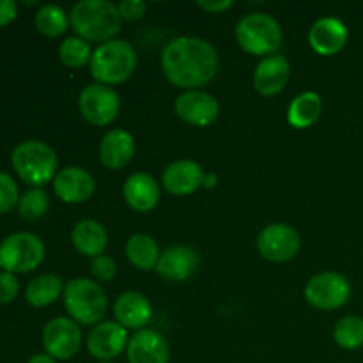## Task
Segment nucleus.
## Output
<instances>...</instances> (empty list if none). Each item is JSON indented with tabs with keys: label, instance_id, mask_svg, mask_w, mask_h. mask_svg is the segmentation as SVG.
I'll use <instances>...</instances> for the list:
<instances>
[{
	"label": "nucleus",
	"instance_id": "1",
	"mask_svg": "<svg viewBox=\"0 0 363 363\" xmlns=\"http://www.w3.org/2000/svg\"><path fill=\"white\" fill-rule=\"evenodd\" d=\"M162 69L172 85L184 91H197L216 77L220 55L206 39L181 35L167 43L163 48Z\"/></svg>",
	"mask_w": 363,
	"mask_h": 363
},
{
	"label": "nucleus",
	"instance_id": "2",
	"mask_svg": "<svg viewBox=\"0 0 363 363\" xmlns=\"http://www.w3.org/2000/svg\"><path fill=\"white\" fill-rule=\"evenodd\" d=\"M69 23L78 38L103 45L116 39L123 18L119 7L108 0H80L71 9Z\"/></svg>",
	"mask_w": 363,
	"mask_h": 363
},
{
	"label": "nucleus",
	"instance_id": "3",
	"mask_svg": "<svg viewBox=\"0 0 363 363\" xmlns=\"http://www.w3.org/2000/svg\"><path fill=\"white\" fill-rule=\"evenodd\" d=\"M137 52L131 43L124 39H112L92 52L91 74L98 84L119 85L133 74L137 67Z\"/></svg>",
	"mask_w": 363,
	"mask_h": 363
},
{
	"label": "nucleus",
	"instance_id": "4",
	"mask_svg": "<svg viewBox=\"0 0 363 363\" xmlns=\"http://www.w3.org/2000/svg\"><path fill=\"white\" fill-rule=\"evenodd\" d=\"M236 41L250 55H275L282 46V27L266 13L245 14L236 25Z\"/></svg>",
	"mask_w": 363,
	"mask_h": 363
},
{
	"label": "nucleus",
	"instance_id": "5",
	"mask_svg": "<svg viewBox=\"0 0 363 363\" xmlns=\"http://www.w3.org/2000/svg\"><path fill=\"white\" fill-rule=\"evenodd\" d=\"M64 307L80 325H99L108 308V300L99 284L89 279H73L64 287Z\"/></svg>",
	"mask_w": 363,
	"mask_h": 363
},
{
	"label": "nucleus",
	"instance_id": "6",
	"mask_svg": "<svg viewBox=\"0 0 363 363\" xmlns=\"http://www.w3.org/2000/svg\"><path fill=\"white\" fill-rule=\"evenodd\" d=\"M13 167L25 183L39 188L57 176V155L48 144L41 140H25L14 147Z\"/></svg>",
	"mask_w": 363,
	"mask_h": 363
},
{
	"label": "nucleus",
	"instance_id": "7",
	"mask_svg": "<svg viewBox=\"0 0 363 363\" xmlns=\"http://www.w3.org/2000/svg\"><path fill=\"white\" fill-rule=\"evenodd\" d=\"M45 259V245L32 233L9 234L0 243V266L9 273H27Z\"/></svg>",
	"mask_w": 363,
	"mask_h": 363
},
{
	"label": "nucleus",
	"instance_id": "8",
	"mask_svg": "<svg viewBox=\"0 0 363 363\" xmlns=\"http://www.w3.org/2000/svg\"><path fill=\"white\" fill-rule=\"evenodd\" d=\"M351 298V284L337 272H325L312 277L305 286V300L318 311H337Z\"/></svg>",
	"mask_w": 363,
	"mask_h": 363
},
{
	"label": "nucleus",
	"instance_id": "9",
	"mask_svg": "<svg viewBox=\"0 0 363 363\" xmlns=\"http://www.w3.org/2000/svg\"><path fill=\"white\" fill-rule=\"evenodd\" d=\"M82 117L94 126H108L121 112L119 94L110 85H87L78 96Z\"/></svg>",
	"mask_w": 363,
	"mask_h": 363
},
{
	"label": "nucleus",
	"instance_id": "10",
	"mask_svg": "<svg viewBox=\"0 0 363 363\" xmlns=\"http://www.w3.org/2000/svg\"><path fill=\"white\" fill-rule=\"evenodd\" d=\"M301 236L289 223H269L259 233L257 250L266 261L287 262L298 255Z\"/></svg>",
	"mask_w": 363,
	"mask_h": 363
},
{
	"label": "nucleus",
	"instance_id": "11",
	"mask_svg": "<svg viewBox=\"0 0 363 363\" xmlns=\"http://www.w3.org/2000/svg\"><path fill=\"white\" fill-rule=\"evenodd\" d=\"M43 346L55 360H69L82 347V330L69 318H55L43 330Z\"/></svg>",
	"mask_w": 363,
	"mask_h": 363
},
{
	"label": "nucleus",
	"instance_id": "12",
	"mask_svg": "<svg viewBox=\"0 0 363 363\" xmlns=\"http://www.w3.org/2000/svg\"><path fill=\"white\" fill-rule=\"evenodd\" d=\"M174 108L183 123L197 128H206L213 124L218 119L220 113V105L215 96L201 91V89L184 91L183 94L177 96Z\"/></svg>",
	"mask_w": 363,
	"mask_h": 363
},
{
	"label": "nucleus",
	"instance_id": "13",
	"mask_svg": "<svg viewBox=\"0 0 363 363\" xmlns=\"http://www.w3.org/2000/svg\"><path fill=\"white\" fill-rule=\"evenodd\" d=\"M128 333L124 326L117 321L99 323L87 335V350L91 357L101 362H110L117 358L128 347Z\"/></svg>",
	"mask_w": 363,
	"mask_h": 363
},
{
	"label": "nucleus",
	"instance_id": "14",
	"mask_svg": "<svg viewBox=\"0 0 363 363\" xmlns=\"http://www.w3.org/2000/svg\"><path fill=\"white\" fill-rule=\"evenodd\" d=\"M55 195L66 204H82L89 201L96 190V181L89 170L82 167H66L53 179Z\"/></svg>",
	"mask_w": 363,
	"mask_h": 363
},
{
	"label": "nucleus",
	"instance_id": "15",
	"mask_svg": "<svg viewBox=\"0 0 363 363\" xmlns=\"http://www.w3.org/2000/svg\"><path fill=\"white\" fill-rule=\"evenodd\" d=\"M126 357L128 363H169V344L156 330H138L128 342Z\"/></svg>",
	"mask_w": 363,
	"mask_h": 363
},
{
	"label": "nucleus",
	"instance_id": "16",
	"mask_svg": "<svg viewBox=\"0 0 363 363\" xmlns=\"http://www.w3.org/2000/svg\"><path fill=\"white\" fill-rule=\"evenodd\" d=\"M199 266L197 252L186 245H174L160 254L156 272L169 282H184L195 273Z\"/></svg>",
	"mask_w": 363,
	"mask_h": 363
},
{
	"label": "nucleus",
	"instance_id": "17",
	"mask_svg": "<svg viewBox=\"0 0 363 363\" xmlns=\"http://www.w3.org/2000/svg\"><path fill=\"white\" fill-rule=\"evenodd\" d=\"M291 77V64L280 53L264 57L254 71V87L262 96H277L286 89Z\"/></svg>",
	"mask_w": 363,
	"mask_h": 363
},
{
	"label": "nucleus",
	"instance_id": "18",
	"mask_svg": "<svg viewBox=\"0 0 363 363\" xmlns=\"http://www.w3.org/2000/svg\"><path fill=\"white\" fill-rule=\"evenodd\" d=\"M204 174L206 172L197 162L177 160V162L165 167L162 174V184L169 194L184 197V195L194 194L202 186Z\"/></svg>",
	"mask_w": 363,
	"mask_h": 363
},
{
	"label": "nucleus",
	"instance_id": "19",
	"mask_svg": "<svg viewBox=\"0 0 363 363\" xmlns=\"http://www.w3.org/2000/svg\"><path fill=\"white\" fill-rule=\"evenodd\" d=\"M347 27L339 18L326 16L315 21L308 32V43L319 55H335L346 46Z\"/></svg>",
	"mask_w": 363,
	"mask_h": 363
},
{
	"label": "nucleus",
	"instance_id": "20",
	"mask_svg": "<svg viewBox=\"0 0 363 363\" xmlns=\"http://www.w3.org/2000/svg\"><path fill=\"white\" fill-rule=\"evenodd\" d=\"M117 323L126 330H144L152 318L151 301L137 291L123 293L113 303Z\"/></svg>",
	"mask_w": 363,
	"mask_h": 363
},
{
	"label": "nucleus",
	"instance_id": "21",
	"mask_svg": "<svg viewBox=\"0 0 363 363\" xmlns=\"http://www.w3.org/2000/svg\"><path fill=\"white\" fill-rule=\"evenodd\" d=\"M135 138L126 130H110L99 144V160L110 170L124 169L135 156Z\"/></svg>",
	"mask_w": 363,
	"mask_h": 363
},
{
	"label": "nucleus",
	"instance_id": "22",
	"mask_svg": "<svg viewBox=\"0 0 363 363\" xmlns=\"http://www.w3.org/2000/svg\"><path fill=\"white\" fill-rule=\"evenodd\" d=\"M128 206L138 213H149L158 206L160 186L152 176L145 172L131 174L123 188Z\"/></svg>",
	"mask_w": 363,
	"mask_h": 363
},
{
	"label": "nucleus",
	"instance_id": "23",
	"mask_svg": "<svg viewBox=\"0 0 363 363\" xmlns=\"http://www.w3.org/2000/svg\"><path fill=\"white\" fill-rule=\"evenodd\" d=\"M71 241H73V247L77 248L78 254L96 259L105 252L108 236H106L105 227L99 222L82 220L71 230Z\"/></svg>",
	"mask_w": 363,
	"mask_h": 363
},
{
	"label": "nucleus",
	"instance_id": "24",
	"mask_svg": "<svg viewBox=\"0 0 363 363\" xmlns=\"http://www.w3.org/2000/svg\"><path fill=\"white\" fill-rule=\"evenodd\" d=\"M323 112V99L318 92L307 91L291 101L287 108V121L293 128L305 130V128L314 126L319 121Z\"/></svg>",
	"mask_w": 363,
	"mask_h": 363
},
{
	"label": "nucleus",
	"instance_id": "25",
	"mask_svg": "<svg viewBox=\"0 0 363 363\" xmlns=\"http://www.w3.org/2000/svg\"><path fill=\"white\" fill-rule=\"evenodd\" d=\"M160 248L155 238L149 234H133L126 243V257L131 264L142 272L156 269L160 261Z\"/></svg>",
	"mask_w": 363,
	"mask_h": 363
},
{
	"label": "nucleus",
	"instance_id": "26",
	"mask_svg": "<svg viewBox=\"0 0 363 363\" xmlns=\"http://www.w3.org/2000/svg\"><path fill=\"white\" fill-rule=\"evenodd\" d=\"M64 287L66 286H64L62 279L59 275L45 273V275L35 277L27 284L25 296H27L28 303L34 305V307H46L64 293Z\"/></svg>",
	"mask_w": 363,
	"mask_h": 363
},
{
	"label": "nucleus",
	"instance_id": "27",
	"mask_svg": "<svg viewBox=\"0 0 363 363\" xmlns=\"http://www.w3.org/2000/svg\"><path fill=\"white\" fill-rule=\"evenodd\" d=\"M34 23L35 28H38L41 34L48 35V38H57V35L64 34V32L67 30L69 16H67V13L60 6L46 4V6H43L41 9L35 13Z\"/></svg>",
	"mask_w": 363,
	"mask_h": 363
},
{
	"label": "nucleus",
	"instance_id": "28",
	"mask_svg": "<svg viewBox=\"0 0 363 363\" xmlns=\"http://www.w3.org/2000/svg\"><path fill=\"white\" fill-rule=\"evenodd\" d=\"M333 340L344 350H360L363 346V319L358 315L339 319L333 328Z\"/></svg>",
	"mask_w": 363,
	"mask_h": 363
},
{
	"label": "nucleus",
	"instance_id": "29",
	"mask_svg": "<svg viewBox=\"0 0 363 363\" xmlns=\"http://www.w3.org/2000/svg\"><path fill=\"white\" fill-rule=\"evenodd\" d=\"M59 57L66 66L69 67H82L87 62H91L92 50L85 39L73 35L66 38L59 46Z\"/></svg>",
	"mask_w": 363,
	"mask_h": 363
},
{
	"label": "nucleus",
	"instance_id": "30",
	"mask_svg": "<svg viewBox=\"0 0 363 363\" xmlns=\"http://www.w3.org/2000/svg\"><path fill=\"white\" fill-rule=\"evenodd\" d=\"M18 208H20V215L27 220H38L48 211L50 201L48 195L43 188H30L25 191L18 201Z\"/></svg>",
	"mask_w": 363,
	"mask_h": 363
},
{
	"label": "nucleus",
	"instance_id": "31",
	"mask_svg": "<svg viewBox=\"0 0 363 363\" xmlns=\"http://www.w3.org/2000/svg\"><path fill=\"white\" fill-rule=\"evenodd\" d=\"M18 186L13 177L6 172H0V213H6L18 204Z\"/></svg>",
	"mask_w": 363,
	"mask_h": 363
},
{
	"label": "nucleus",
	"instance_id": "32",
	"mask_svg": "<svg viewBox=\"0 0 363 363\" xmlns=\"http://www.w3.org/2000/svg\"><path fill=\"white\" fill-rule=\"evenodd\" d=\"M117 266L113 262L112 257L108 255H99V257L92 259L91 262V275L94 277L99 282H108L116 277Z\"/></svg>",
	"mask_w": 363,
	"mask_h": 363
},
{
	"label": "nucleus",
	"instance_id": "33",
	"mask_svg": "<svg viewBox=\"0 0 363 363\" xmlns=\"http://www.w3.org/2000/svg\"><path fill=\"white\" fill-rule=\"evenodd\" d=\"M20 284L14 273L0 272V303H9L16 298Z\"/></svg>",
	"mask_w": 363,
	"mask_h": 363
},
{
	"label": "nucleus",
	"instance_id": "34",
	"mask_svg": "<svg viewBox=\"0 0 363 363\" xmlns=\"http://www.w3.org/2000/svg\"><path fill=\"white\" fill-rule=\"evenodd\" d=\"M119 13L123 20H138L145 14V9H147V4L144 0H123L119 4Z\"/></svg>",
	"mask_w": 363,
	"mask_h": 363
},
{
	"label": "nucleus",
	"instance_id": "35",
	"mask_svg": "<svg viewBox=\"0 0 363 363\" xmlns=\"http://www.w3.org/2000/svg\"><path fill=\"white\" fill-rule=\"evenodd\" d=\"M233 4V0H215V2H209V0H197V6L201 7V9L208 11V13H223V11L230 9Z\"/></svg>",
	"mask_w": 363,
	"mask_h": 363
},
{
	"label": "nucleus",
	"instance_id": "36",
	"mask_svg": "<svg viewBox=\"0 0 363 363\" xmlns=\"http://www.w3.org/2000/svg\"><path fill=\"white\" fill-rule=\"evenodd\" d=\"M16 18V2L14 0H0V25H7Z\"/></svg>",
	"mask_w": 363,
	"mask_h": 363
},
{
	"label": "nucleus",
	"instance_id": "37",
	"mask_svg": "<svg viewBox=\"0 0 363 363\" xmlns=\"http://www.w3.org/2000/svg\"><path fill=\"white\" fill-rule=\"evenodd\" d=\"M27 363H57L55 358L50 357L48 353H38L34 354V357H30V360Z\"/></svg>",
	"mask_w": 363,
	"mask_h": 363
},
{
	"label": "nucleus",
	"instance_id": "38",
	"mask_svg": "<svg viewBox=\"0 0 363 363\" xmlns=\"http://www.w3.org/2000/svg\"><path fill=\"white\" fill-rule=\"evenodd\" d=\"M218 184V176L215 172L204 174V179H202V186L206 188H215Z\"/></svg>",
	"mask_w": 363,
	"mask_h": 363
},
{
	"label": "nucleus",
	"instance_id": "39",
	"mask_svg": "<svg viewBox=\"0 0 363 363\" xmlns=\"http://www.w3.org/2000/svg\"><path fill=\"white\" fill-rule=\"evenodd\" d=\"M101 363H113V362H101Z\"/></svg>",
	"mask_w": 363,
	"mask_h": 363
}]
</instances>
